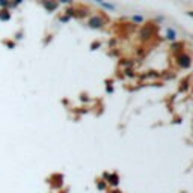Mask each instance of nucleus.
<instances>
[{
	"instance_id": "obj_1",
	"label": "nucleus",
	"mask_w": 193,
	"mask_h": 193,
	"mask_svg": "<svg viewBox=\"0 0 193 193\" xmlns=\"http://www.w3.org/2000/svg\"><path fill=\"white\" fill-rule=\"evenodd\" d=\"M94 2L98 3L101 8H104V9H107V11H115V9H116L115 5H112L110 2H106V0H94Z\"/></svg>"
},
{
	"instance_id": "obj_2",
	"label": "nucleus",
	"mask_w": 193,
	"mask_h": 193,
	"mask_svg": "<svg viewBox=\"0 0 193 193\" xmlns=\"http://www.w3.org/2000/svg\"><path fill=\"white\" fill-rule=\"evenodd\" d=\"M89 24H91V27H101L103 24H104V21H103L100 17H94V18L89 21Z\"/></svg>"
},
{
	"instance_id": "obj_3",
	"label": "nucleus",
	"mask_w": 193,
	"mask_h": 193,
	"mask_svg": "<svg viewBox=\"0 0 193 193\" xmlns=\"http://www.w3.org/2000/svg\"><path fill=\"white\" fill-rule=\"evenodd\" d=\"M166 38H167V39H171V41H175V39H177V33H175V30H174V29H167V30H166Z\"/></svg>"
},
{
	"instance_id": "obj_4",
	"label": "nucleus",
	"mask_w": 193,
	"mask_h": 193,
	"mask_svg": "<svg viewBox=\"0 0 193 193\" xmlns=\"http://www.w3.org/2000/svg\"><path fill=\"white\" fill-rule=\"evenodd\" d=\"M44 6H45L47 9H50V11H55L57 5H56L55 2H48V3H44Z\"/></svg>"
},
{
	"instance_id": "obj_5",
	"label": "nucleus",
	"mask_w": 193,
	"mask_h": 193,
	"mask_svg": "<svg viewBox=\"0 0 193 193\" xmlns=\"http://www.w3.org/2000/svg\"><path fill=\"white\" fill-rule=\"evenodd\" d=\"M131 20H133V21H136V23H142L145 18H143V17H140V15H133V18H131Z\"/></svg>"
},
{
	"instance_id": "obj_6",
	"label": "nucleus",
	"mask_w": 193,
	"mask_h": 193,
	"mask_svg": "<svg viewBox=\"0 0 193 193\" xmlns=\"http://www.w3.org/2000/svg\"><path fill=\"white\" fill-rule=\"evenodd\" d=\"M2 18H3V20H8V18H9V14H2Z\"/></svg>"
},
{
	"instance_id": "obj_7",
	"label": "nucleus",
	"mask_w": 193,
	"mask_h": 193,
	"mask_svg": "<svg viewBox=\"0 0 193 193\" xmlns=\"http://www.w3.org/2000/svg\"><path fill=\"white\" fill-rule=\"evenodd\" d=\"M59 2H62V3H71V0H59Z\"/></svg>"
},
{
	"instance_id": "obj_8",
	"label": "nucleus",
	"mask_w": 193,
	"mask_h": 193,
	"mask_svg": "<svg viewBox=\"0 0 193 193\" xmlns=\"http://www.w3.org/2000/svg\"><path fill=\"white\" fill-rule=\"evenodd\" d=\"M15 2H17V3H20V2H21V0H15Z\"/></svg>"
}]
</instances>
